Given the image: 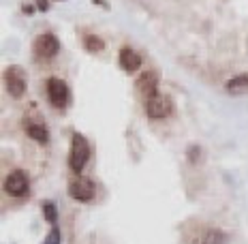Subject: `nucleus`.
Masks as SVG:
<instances>
[{"label": "nucleus", "instance_id": "obj_8", "mask_svg": "<svg viewBox=\"0 0 248 244\" xmlns=\"http://www.w3.org/2000/svg\"><path fill=\"white\" fill-rule=\"evenodd\" d=\"M135 88H137V92L143 98H150V97L158 95V77H156V73H143L137 80Z\"/></svg>", "mask_w": 248, "mask_h": 244}, {"label": "nucleus", "instance_id": "obj_1", "mask_svg": "<svg viewBox=\"0 0 248 244\" xmlns=\"http://www.w3.org/2000/svg\"><path fill=\"white\" fill-rule=\"evenodd\" d=\"M88 159H90V144H88V139L79 133H73V137H71V154H69L71 169L79 174L86 167Z\"/></svg>", "mask_w": 248, "mask_h": 244}, {"label": "nucleus", "instance_id": "obj_4", "mask_svg": "<svg viewBox=\"0 0 248 244\" xmlns=\"http://www.w3.org/2000/svg\"><path fill=\"white\" fill-rule=\"evenodd\" d=\"M4 81H7V90L9 95L19 98L26 92V75H24V69L22 66H9L4 71Z\"/></svg>", "mask_w": 248, "mask_h": 244}, {"label": "nucleus", "instance_id": "obj_16", "mask_svg": "<svg viewBox=\"0 0 248 244\" xmlns=\"http://www.w3.org/2000/svg\"><path fill=\"white\" fill-rule=\"evenodd\" d=\"M37 4H39V11H47V9H49L47 0H37Z\"/></svg>", "mask_w": 248, "mask_h": 244}, {"label": "nucleus", "instance_id": "obj_14", "mask_svg": "<svg viewBox=\"0 0 248 244\" xmlns=\"http://www.w3.org/2000/svg\"><path fill=\"white\" fill-rule=\"evenodd\" d=\"M225 242H227V238H225L223 231L210 229L208 233H205V238H203V242H201V244H225Z\"/></svg>", "mask_w": 248, "mask_h": 244}, {"label": "nucleus", "instance_id": "obj_9", "mask_svg": "<svg viewBox=\"0 0 248 244\" xmlns=\"http://www.w3.org/2000/svg\"><path fill=\"white\" fill-rule=\"evenodd\" d=\"M118 60H120V66L126 71V73H135L139 66H141V58H139V54L135 49H131V48H122Z\"/></svg>", "mask_w": 248, "mask_h": 244}, {"label": "nucleus", "instance_id": "obj_2", "mask_svg": "<svg viewBox=\"0 0 248 244\" xmlns=\"http://www.w3.org/2000/svg\"><path fill=\"white\" fill-rule=\"evenodd\" d=\"M143 110H146L150 118H167L173 112V103L158 92V95L150 98H143Z\"/></svg>", "mask_w": 248, "mask_h": 244}, {"label": "nucleus", "instance_id": "obj_15", "mask_svg": "<svg viewBox=\"0 0 248 244\" xmlns=\"http://www.w3.org/2000/svg\"><path fill=\"white\" fill-rule=\"evenodd\" d=\"M62 242V236H60V229H58V227H51V231H49V236L47 238H45V240H43V244H60Z\"/></svg>", "mask_w": 248, "mask_h": 244}, {"label": "nucleus", "instance_id": "obj_13", "mask_svg": "<svg viewBox=\"0 0 248 244\" xmlns=\"http://www.w3.org/2000/svg\"><path fill=\"white\" fill-rule=\"evenodd\" d=\"M43 216H45V221H47V223L56 225V221H58V208H56V204L45 201V204H43Z\"/></svg>", "mask_w": 248, "mask_h": 244}, {"label": "nucleus", "instance_id": "obj_3", "mask_svg": "<svg viewBox=\"0 0 248 244\" xmlns=\"http://www.w3.org/2000/svg\"><path fill=\"white\" fill-rule=\"evenodd\" d=\"M47 98L56 110H64L66 103H69V88L58 77H51L47 80Z\"/></svg>", "mask_w": 248, "mask_h": 244}, {"label": "nucleus", "instance_id": "obj_10", "mask_svg": "<svg viewBox=\"0 0 248 244\" xmlns=\"http://www.w3.org/2000/svg\"><path fill=\"white\" fill-rule=\"evenodd\" d=\"M225 88H227V92H231V95H244L248 90V73L231 77V80L225 84Z\"/></svg>", "mask_w": 248, "mask_h": 244}, {"label": "nucleus", "instance_id": "obj_5", "mask_svg": "<svg viewBox=\"0 0 248 244\" xmlns=\"http://www.w3.org/2000/svg\"><path fill=\"white\" fill-rule=\"evenodd\" d=\"M60 51V41L56 34H41L34 41V54L39 56V58H54L56 54Z\"/></svg>", "mask_w": 248, "mask_h": 244}, {"label": "nucleus", "instance_id": "obj_12", "mask_svg": "<svg viewBox=\"0 0 248 244\" xmlns=\"http://www.w3.org/2000/svg\"><path fill=\"white\" fill-rule=\"evenodd\" d=\"M84 48L90 51V54H96V51L105 49V43H103V39L96 37V34H86L84 37Z\"/></svg>", "mask_w": 248, "mask_h": 244}, {"label": "nucleus", "instance_id": "obj_6", "mask_svg": "<svg viewBox=\"0 0 248 244\" xmlns=\"http://www.w3.org/2000/svg\"><path fill=\"white\" fill-rule=\"evenodd\" d=\"M69 195L73 197L75 201L86 204V201H90L92 197H94V182H92L90 178H81L79 176V178L69 184Z\"/></svg>", "mask_w": 248, "mask_h": 244}, {"label": "nucleus", "instance_id": "obj_7", "mask_svg": "<svg viewBox=\"0 0 248 244\" xmlns=\"http://www.w3.org/2000/svg\"><path fill=\"white\" fill-rule=\"evenodd\" d=\"M4 189H7L9 195H15V197H22L28 193V176L24 174L22 169H15L7 176L4 180Z\"/></svg>", "mask_w": 248, "mask_h": 244}, {"label": "nucleus", "instance_id": "obj_11", "mask_svg": "<svg viewBox=\"0 0 248 244\" xmlns=\"http://www.w3.org/2000/svg\"><path fill=\"white\" fill-rule=\"evenodd\" d=\"M26 133H28L30 139H34V142H39V144H45L49 139V133H47V129H45L43 124H28Z\"/></svg>", "mask_w": 248, "mask_h": 244}]
</instances>
